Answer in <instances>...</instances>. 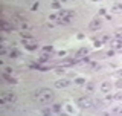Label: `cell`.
<instances>
[{
    "mask_svg": "<svg viewBox=\"0 0 122 116\" xmlns=\"http://www.w3.org/2000/svg\"><path fill=\"white\" fill-rule=\"evenodd\" d=\"M34 98L41 104H49V102H52V99H53V92L51 89H40V90L35 92Z\"/></svg>",
    "mask_w": 122,
    "mask_h": 116,
    "instance_id": "1",
    "label": "cell"
},
{
    "mask_svg": "<svg viewBox=\"0 0 122 116\" xmlns=\"http://www.w3.org/2000/svg\"><path fill=\"white\" fill-rule=\"evenodd\" d=\"M73 11H70V9H61L60 11V14H58V17H60V20L58 23L60 25H69V23L72 21V18H73Z\"/></svg>",
    "mask_w": 122,
    "mask_h": 116,
    "instance_id": "2",
    "label": "cell"
},
{
    "mask_svg": "<svg viewBox=\"0 0 122 116\" xmlns=\"http://www.w3.org/2000/svg\"><path fill=\"white\" fill-rule=\"evenodd\" d=\"M15 99H17V95L15 92H11V90H6L2 93V98H0V102L5 105V104H14Z\"/></svg>",
    "mask_w": 122,
    "mask_h": 116,
    "instance_id": "3",
    "label": "cell"
},
{
    "mask_svg": "<svg viewBox=\"0 0 122 116\" xmlns=\"http://www.w3.org/2000/svg\"><path fill=\"white\" fill-rule=\"evenodd\" d=\"M78 105L81 109H90L93 105V101L90 96H81V98H78Z\"/></svg>",
    "mask_w": 122,
    "mask_h": 116,
    "instance_id": "4",
    "label": "cell"
},
{
    "mask_svg": "<svg viewBox=\"0 0 122 116\" xmlns=\"http://www.w3.org/2000/svg\"><path fill=\"white\" fill-rule=\"evenodd\" d=\"M110 46L114 52H122V38H114L110 41Z\"/></svg>",
    "mask_w": 122,
    "mask_h": 116,
    "instance_id": "5",
    "label": "cell"
},
{
    "mask_svg": "<svg viewBox=\"0 0 122 116\" xmlns=\"http://www.w3.org/2000/svg\"><path fill=\"white\" fill-rule=\"evenodd\" d=\"M101 23H102V21H101V18H98V17H96V18H93V20L90 21V26H89V28H90L92 31L99 29V28H101Z\"/></svg>",
    "mask_w": 122,
    "mask_h": 116,
    "instance_id": "6",
    "label": "cell"
},
{
    "mask_svg": "<svg viewBox=\"0 0 122 116\" xmlns=\"http://www.w3.org/2000/svg\"><path fill=\"white\" fill-rule=\"evenodd\" d=\"M99 89H101L102 93H108L110 89H112V84H110V81H104V83L101 84V87H99Z\"/></svg>",
    "mask_w": 122,
    "mask_h": 116,
    "instance_id": "7",
    "label": "cell"
},
{
    "mask_svg": "<svg viewBox=\"0 0 122 116\" xmlns=\"http://www.w3.org/2000/svg\"><path fill=\"white\" fill-rule=\"evenodd\" d=\"M55 86L58 89H64V87L70 86V81L69 79H60V81H55Z\"/></svg>",
    "mask_w": 122,
    "mask_h": 116,
    "instance_id": "8",
    "label": "cell"
},
{
    "mask_svg": "<svg viewBox=\"0 0 122 116\" xmlns=\"http://www.w3.org/2000/svg\"><path fill=\"white\" fill-rule=\"evenodd\" d=\"M112 116H122V107L121 105H114L112 110H110Z\"/></svg>",
    "mask_w": 122,
    "mask_h": 116,
    "instance_id": "9",
    "label": "cell"
},
{
    "mask_svg": "<svg viewBox=\"0 0 122 116\" xmlns=\"http://www.w3.org/2000/svg\"><path fill=\"white\" fill-rule=\"evenodd\" d=\"M112 11L113 12H122V2H114L112 5Z\"/></svg>",
    "mask_w": 122,
    "mask_h": 116,
    "instance_id": "10",
    "label": "cell"
},
{
    "mask_svg": "<svg viewBox=\"0 0 122 116\" xmlns=\"http://www.w3.org/2000/svg\"><path fill=\"white\" fill-rule=\"evenodd\" d=\"M87 52H89V51H87V47H81V49H79V51L78 52H76V58H81L82 55H87Z\"/></svg>",
    "mask_w": 122,
    "mask_h": 116,
    "instance_id": "11",
    "label": "cell"
},
{
    "mask_svg": "<svg viewBox=\"0 0 122 116\" xmlns=\"http://www.w3.org/2000/svg\"><path fill=\"white\" fill-rule=\"evenodd\" d=\"M26 44V47L29 49V51H34V49H37L38 47V44H35L34 41H29V43H25Z\"/></svg>",
    "mask_w": 122,
    "mask_h": 116,
    "instance_id": "12",
    "label": "cell"
},
{
    "mask_svg": "<svg viewBox=\"0 0 122 116\" xmlns=\"http://www.w3.org/2000/svg\"><path fill=\"white\" fill-rule=\"evenodd\" d=\"M2 76H3L5 79H8V83H12V84H14V83H17V81H15V78H12V76H9L8 73H3Z\"/></svg>",
    "mask_w": 122,
    "mask_h": 116,
    "instance_id": "13",
    "label": "cell"
},
{
    "mask_svg": "<svg viewBox=\"0 0 122 116\" xmlns=\"http://www.w3.org/2000/svg\"><path fill=\"white\" fill-rule=\"evenodd\" d=\"M51 111H56V113L60 111V113H61V105H60V104H53V105L51 107Z\"/></svg>",
    "mask_w": 122,
    "mask_h": 116,
    "instance_id": "14",
    "label": "cell"
},
{
    "mask_svg": "<svg viewBox=\"0 0 122 116\" xmlns=\"http://www.w3.org/2000/svg\"><path fill=\"white\" fill-rule=\"evenodd\" d=\"M2 28H3V31H11V29H12V26L8 25L6 21H2Z\"/></svg>",
    "mask_w": 122,
    "mask_h": 116,
    "instance_id": "15",
    "label": "cell"
},
{
    "mask_svg": "<svg viewBox=\"0 0 122 116\" xmlns=\"http://www.w3.org/2000/svg\"><path fill=\"white\" fill-rule=\"evenodd\" d=\"M18 55H20V52H18L17 49H14V51H11V52H9V57H11V58H17Z\"/></svg>",
    "mask_w": 122,
    "mask_h": 116,
    "instance_id": "16",
    "label": "cell"
},
{
    "mask_svg": "<svg viewBox=\"0 0 122 116\" xmlns=\"http://www.w3.org/2000/svg\"><path fill=\"white\" fill-rule=\"evenodd\" d=\"M93 90H95V84H93V83H89V84H87V92H89V93H92Z\"/></svg>",
    "mask_w": 122,
    "mask_h": 116,
    "instance_id": "17",
    "label": "cell"
},
{
    "mask_svg": "<svg viewBox=\"0 0 122 116\" xmlns=\"http://www.w3.org/2000/svg\"><path fill=\"white\" fill-rule=\"evenodd\" d=\"M114 35H116V38H122V28H117L116 32H114Z\"/></svg>",
    "mask_w": 122,
    "mask_h": 116,
    "instance_id": "18",
    "label": "cell"
},
{
    "mask_svg": "<svg viewBox=\"0 0 122 116\" xmlns=\"http://www.w3.org/2000/svg\"><path fill=\"white\" fill-rule=\"evenodd\" d=\"M75 83L78 84V86H82V84L86 83V79H84V78H76V79H75Z\"/></svg>",
    "mask_w": 122,
    "mask_h": 116,
    "instance_id": "19",
    "label": "cell"
},
{
    "mask_svg": "<svg viewBox=\"0 0 122 116\" xmlns=\"http://www.w3.org/2000/svg\"><path fill=\"white\" fill-rule=\"evenodd\" d=\"M6 53H8V51H6V47H2V51H0V55H2V57H5Z\"/></svg>",
    "mask_w": 122,
    "mask_h": 116,
    "instance_id": "20",
    "label": "cell"
},
{
    "mask_svg": "<svg viewBox=\"0 0 122 116\" xmlns=\"http://www.w3.org/2000/svg\"><path fill=\"white\" fill-rule=\"evenodd\" d=\"M52 6H53V8H55V9H58V8H60V3H56V2H53V3H52Z\"/></svg>",
    "mask_w": 122,
    "mask_h": 116,
    "instance_id": "21",
    "label": "cell"
},
{
    "mask_svg": "<svg viewBox=\"0 0 122 116\" xmlns=\"http://www.w3.org/2000/svg\"><path fill=\"white\" fill-rule=\"evenodd\" d=\"M113 98H114V99H122V93H117L116 96H113Z\"/></svg>",
    "mask_w": 122,
    "mask_h": 116,
    "instance_id": "22",
    "label": "cell"
},
{
    "mask_svg": "<svg viewBox=\"0 0 122 116\" xmlns=\"http://www.w3.org/2000/svg\"><path fill=\"white\" fill-rule=\"evenodd\" d=\"M38 6H40L38 3H34V5H32V9H34V11H35V9H38Z\"/></svg>",
    "mask_w": 122,
    "mask_h": 116,
    "instance_id": "23",
    "label": "cell"
},
{
    "mask_svg": "<svg viewBox=\"0 0 122 116\" xmlns=\"http://www.w3.org/2000/svg\"><path fill=\"white\" fill-rule=\"evenodd\" d=\"M44 51H46V52H51V51H52V46H47V47H44Z\"/></svg>",
    "mask_w": 122,
    "mask_h": 116,
    "instance_id": "24",
    "label": "cell"
},
{
    "mask_svg": "<svg viewBox=\"0 0 122 116\" xmlns=\"http://www.w3.org/2000/svg\"><path fill=\"white\" fill-rule=\"evenodd\" d=\"M113 53H114V51H113V49H112V51H108V52H107V55H108V57H112Z\"/></svg>",
    "mask_w": 122,
    "mask_h": 116,
    "instance_id": "25",
    "label": "cell"
},
{
    "mask_svg": "<svg viewBox=\"0 0 122 116\" xmlns=\"http://www.w3.org/2000/svg\"><path fill=\"white\" fill-rule=\"evenodd\" d=\"M114 75H116V76H122V70H119V72H116V73H114Z\"/></svg>",
    "mask_w": 122,
    "mask_h": 116,
    "instance_id": "26",
    "label": "cell"
},
{
    "mask_svg": "<svg viewBox=\"0 0 122 116\" xmlns=\"http://www.w3.org/2000/svg\"><path fill=\"white\" fill-rule=\"evenodd\" d=\"M116 86H117V87H122V81H119V83H116Z\"/></svg>",
    "mask_w": 122,
    "mask_h": 116,
    "instance_id": "27",
    "label": "cell"
},
{
    "mask_svg": "<svg viewBox=\"0 0 122 116\" xmlns=\"http://www.w3.org/2000/svg\"><path fill=\"white\" fill-rule=\"evenodd\" d=\"M101 116H112V113H102Z\"/></svg>",
    "mask_w": 122,
    "mask_h": 116,
    "instance_id": "28",
    "label": "cell"
},
{
    "mask_svg": "<svg viewBox=\"0 0 122 116\" xmlns=\"http://www.w3.org/2000/svg\"><path fill=\"white\" fill-rule=\"evenodd\" d=\"M58 116H69V115H67V113H60Z\"/></svg>",
    "mask_w": 122,
    "mask_h": 116,
    "instance_id": "29",
    "label": "cell"
}]
</instances>
